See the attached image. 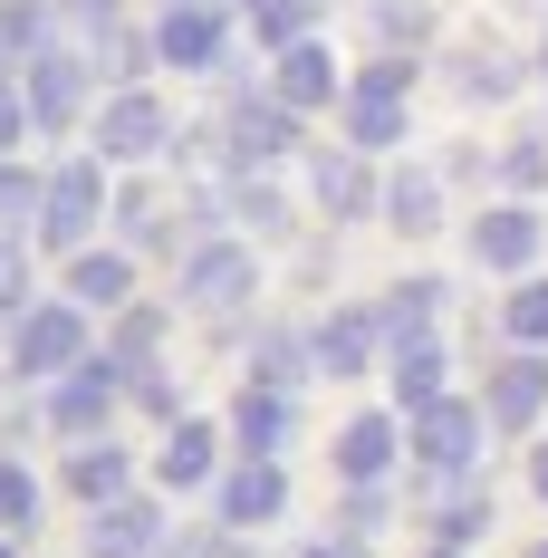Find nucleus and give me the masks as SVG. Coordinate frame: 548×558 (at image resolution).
Wrapping results in <instances>:
<instances>
[{
  "instance_id": "nucleus-37",
  "label": "nucleus",
  "mask_w": 548,
  "mask_h": 558,
  "mask_svg": "<svg viewBox=\"0 0 548 558\" xmlns=\"http://www.w3.org/2000/svg\"><path fill=\"white\" fill-rule=\"evenodd\" d=\"M529 492H539V501H548V444L529 452Z\"/></svg>"
},
{
  "instance_id": "nucleus-21",
  "label": "nucleus",
  "mask_w": 548,
  "mask_h": 558,
  "mask_svg": "<svg viewBox=\"0 0 548 558\" xmlns=\"http://www.w3.org/2000/svg\"><path fill=\"white\" fill-rule=\"evenodd\" d=\"M125 289H135V270H125L115 251H77V270H68V299H77V308H115Z\"/></svg>"
},
{
  "instance_id": "nucleus-14",
  "label": "nucleus",
  "mask_w": 548,
  "mask_h": 558,
  "mask_svg": "<svg viewBox=\"0 0 548 558\" xmlns=\"http://www.w3.org/2000/svg\"><path fill=\"white\" fill-rule=\"evenodd\" d=\"M337 97V58L318 39H289L279 49V107H328Z\"/></svg>"
},
{
  "instance_id": "nucleus-19",
  "label": "nucleus",
  "mask_w": 548,
  "mask_h": 558,
  "mask_svg": "<svg viewBox=\"0 0 548 558\" xmlns=\"http://www.w3.org/2000/svg\"><path fill=\"white\" fill-rule=\"evenodd\" d=\"M394 395H404V404H434V395H442V337L434 328L394 337Z\"/></svg>"
},
{
  "instance_id": "nucleus-17",
  "label": "nucleus",
  "mask_w": 548,
  "mask_h": 558,
  "mask_svg": "<svg viewBox=\"0 0 548 558\" xmlns=\"http://www.w3.org/2000/svg\"><path fill=\"white\" fill-rule=\"evenodd\" d=\"M155 49H165L173 68H212V58H221V10H165Z\"/></svg>"
},
{
  "instance_id": "nucleus-42",
  "label": "nucleus",
  "mask_w": 548,
  "mask_h": 558,
  "mask_svg": "<svg viewBox=\"0 0 548 558\" xmlns=\"http://www.w3.org/2000/svg\"><path fill=\"white\" fill-rule=\"evenodd\" d=\"M529 558H548V539H539V549H529Z\"/></svg>"
},
{
  "instance_id": "nucleus-33",
  "label": "nucleus",
  "mask_w": 548,
  "mask_h": 558,
  "mask_svg": "<svg viewBox=\"0 0 548 558\" xmlns=\"http://www.w3.org/2000/svg\"><path fill=\"white\" fill-rule=\"evenodd\" d=\"M0 318H29V270H20V251H0Z\"/></svg>"
},
{
  "instance_id": "nucleus-32",
  "label": "nucleus",
  "mask_w": 548,
  "mask_h": 558,
  "mask_svg": "<svg viewBox=\"0 0 548 558\" xmlns=\"http://www.w3.org/2000/svg\"><path fill=\"white\" fill-rule=\"evenodd\" d=\"M29 203H49V183H29L20 165H0V222H20Z\"/></svg>"
},
{
  "instance_id": "nucleus-16",
  "label": "nucleus",
  "mask_w": 548,
  "mask_h": 558,
  "mask_svg": "<svg viewBox=\"0 0 548 558\" xmlns=\"http://www.w3.org/2000/svg\"><path fill=\"white\" fill-rule=\"evenodd\" d=\"M231 434H241L251 462H270V452L289 444V395H279V386H251L241 404H231Z\"/></svg>"
},
{
  "instance_id": "nucleus-15",
  "label": "nucleus",
  "mask_w": 548,
  "mask_h": 558,
  "mask_svg": "<svg viewBox=\"0 0 548 558\" xmlns=\"http://www.w3.org/2000/svg\"><path fill=\"white\" fill-rule=\"evenodd\" d=\"M337 472H346L356 492L385 482V472H394V424H385V414H356V424L337 434Z\"/></svg>"
},
{
  "instance_id": "nucleus-25",
  "label": "nucleus",
  "mask_w": 548,
  "mask_h": 558,
  "mask_svg": "<svg viewBox=\"0 0 548 558\" xmlns=\"http://www.w3.org/2000/svg\"><path fill=\"white\" fill-rule=\"evenodd\" d=\"M500 318H510V337H520V347H539V337H548V279H520Z\"/></svg>"
},
{
  "instance_id": "nucleus-39",
  "label": "nucleus",
  "mask_w": 548,
  "mask_h": 558,
  "mask_svg": "<svg viewBox=\"0 0 548 558\" xmlns=\"http://www.w3.org/2000/svg\"><path fill=\"white\" fill-rule=\"evenodd\" d=\"M299 558H356V539H318V549H299Z\"/></svg>"
},
{
  "instance_id": "nucleus-20",
  "label": "nucleus",
  "mask_w": 548,
  "mask_h": 558,
  "mask_svg": "<svg viewBox=\"0 0 548 558\" xmlns=\"http://www.w3.org/2000/svg\"><path fill=\"white\" fill-rule=\"evenodd\" d=\"M212 424H173V444H165V462H155V472H165L173 492H203V482H212Z\"/></svg>"
},
{
  "instance_id": "nucleus-5",
  "label": "nucleus",
  "mask_w": 548,
  "mask_h": 558,
  "mask_svg": "<svg viewBox=\"0 0 548 558\" xmlns=\"http://www.w3.org/2000/svg\"><path fill=\"white\" fill-rule=\"evenodd\" d=\"M482 414H491L500 434H529V424L548 414V356H500L491 404H482Z\"/></svg>"
},
{
  "instance_id": "nucleus-12",
  "label": "nucleus",
  "mask_w": 548,
  "mask_h": 558,
  "mask_svg": "<svg viewBox=\"0 0 548 558\" xmlns=\"http://www.w3.org/2000/svg\"><path fill=\"white\" fill-rule=\"evenodd\" d=\"M279 510H289L279 462H241V472L221 482V520H231V530H260V520H279Z\"/></svg>"
},
{
  "instance_id": "nucleus-7",
  "label": "nucleus",
  "mask_w": 548,
  "mask_h": 558,
  "mask_svg": "<svg viewBox=\"0 0 548 558\" xmlns=\"http://www.w3.org/2000/svg\"><path fill=\"white\" fill-rule=\"evenodd\" d=\"M97 165H68V173H49V203H39V231H49L58 251H77L87 241V222H97Z\"/></svg>"
},
{
  "instance_id": "nucleus-2",
  "label": "nucleus",
  "mask_w": 548,
  "mask_h": 558,
  "mask_svg": "<svg viewBox=\"0 0 548 558\" xmlns=\"http://www.w3.org/2000/svg\"><path fill=\"white\" fill-rule=\"evenodd\" d=\"M482 424H491V414H472V404H452V395L414 404V462H424V472H462V462L482 452Z\"/></svg>"
},
{
  "instance_id": "nucleus-8",
  "label": "nucleus",
  "mask_w": 548,
  "mask_h": 558,
  "mask_svg": "<svg viewBox=\"0 0 548 558\" xmlns=\"http://www.w3.org/2000/svg\"><path fill=\"white\" fill-rule=\"evenodd\" d=\"M472 260H482V270H529V260H539V213H520V203L482 213V222H472Z\"/></svg>"
},
{
  "instance_id": "nucleus-34",
  "label": "nucleus",
  "mask_w": 548,
  "mask_h": 558,
  "mask_svg": "<svg viewBox=\"0 0 548 558\" xmlns=\"http://www.w3.org/2000/svg\"><path fill=\"white\" fill-rule=\"evenodd\" d=\"M299 356H308L299 337H270V347H260V376H270V386H289V376H299Z\"/></svg>"
},
{
  "instance_id": "nucleus-29",
  "label": "nucleus",
  "mask_w": 548,
  "mask_h": 558,
  "mask_svg": "<svg viewBox=\"0 0 548 558\" xmlns=\"http://www.w3.org/2000/svg\"><path fill=\"white\" fill-rule=\"evenodd\" d=\"M155 337H165V318H155V308H125V328H115V366H125V376H145Z\"/></svg>"
},
{
  "instance_id": "nucleus-26",
  "label": "nucleus",
  "mask_w": 548,
  "mask_h": 558,
  "mask_svg": "<svg viewBox=\"0 0 548 558\" xmlns=\"http://www.w3.org/2000/svg\"><path fill=\"white\" fill-rule=\"evenodd\" d=\"M434 299H442L434 279H404V289L385 299V328H394V337H424V318H434Z\"/></svg>"
},
{
  "instance_id": "nucleus-18",
  "label": "nucleus",
  "mask_w": 548,
  "mask_h": 558,
  "mask_svg": "<svg viewBox=\"0 0 548 558\" xmlns=\"http://www.w3.org/2000/svg\"><path fill=\"white\" fill-rule=\"evenodd\" d=\"M68 492H77L87 510L125 501V452H115V444H87V452H68Z\"/></svg>"
},
{
  "instance_id": "nucleus-44",
  "label": "nucleus",
  "mask_w": 548,
  "mask_h": 558,
  "mask_svg": "<svg viewBox=\"0 0 548 558\" xmlns=\"http://www.w3.org/2000/svg\"><path fill=\"white\" fill-rule=\"evenodd\" d=\"M0 558H10V549H0Z\"/></svg>"
},
{
  "instance_id": "nucleus-13",
  "label": "nucleus",
  "mask_w": 548,
  "mask_h": 558,
  "mask_svg": "<svg viewBox=\"0 0 548 558\" xmlns=\"http://www.w3.org/2000/svg\"><path fill=\"white\" fill-rule=\"evenodd\" d=\"M77 97H87V68L68 49H39V68H29V125H68Z\"/></svg>"
},
{
  "instance_id": "nucleus-38",
  "label": "nucleus",
  "mask_w": 548,
  "mask_h": 558,
  "mask_svg": "<svg viewBox=\"0 0 548 558\" xmlns=\"http://www.w3.org/2000/svg\"><path fill=\"white\" fill-rule=\"evenodd\" d=\"M155 558H212V539H183V549H173V539H165V549H155Z\"/></svg>"
},
{
  "instance_id": "nucleus-4",
  "label": "nucleus",
  "mask_w": 548,
  "mask_h": 558,
  "mask_svg": "<svg viewBox=\"0 0 548 558\" xmlns=\"http://www.w3.org/2000/svg\"><path fill=\"white\" fill-rule=\"evenodd\" d=\"M251 251H241V241H203V251H193V260H183V299H193V308H241V299H251Z\"/></svg>"
},
{
  "instance_id": "nucleus-35",
  "label": "nucleus",
  "mask_w": 548,
  "mask_h": 558,
  "mask_svg": "<svg viewBox=\"0 0 548 558\" xmlns=\"http://www.w3.org/2000/svg\"><path fill=\"white\" fill-rule=\"evenodd\" d=\"M20 135H29V97H10V87H0V155H10Z\"/></svg>"
},
{
  "instance_id": "nucleus-24",
  "label": "nucleus",
  "mask_w": 548,
  "mask_h": 558,
  "mask_svg": "<svg viewBox=\"0 0 548 558\" xmlns=\"http://www.w3.org/2000/svg\"><path fill=\"white\" fill-rule=\"evenodd\" d=\"M318 203H328L337 222H346V213H366V203H376V193H366V173L346 165V155H328V165H318Z\"/></svg>"
},
{
  "instance_id": "nucleus-28",
  "label": "nucleus",
  "mask_w": 548,
  "mask_h": 558,
  "mask_svg": "<svg viewBox=\"0 0 548 558\" xmlns=\"http://www.w3.org/2000/svg\"><path fill=\"white\" fill-rule=\"evenodd\" d=\"M251 20H260V39H308V20H318V0H251Z\"/></svg>"
},
{
  "instance_id": "nucleus-22",
  "label": "nucleus",
  "mask_w": 548,
  "mask_h": 558,
  "mask_svg": "<svg viewBox=\"0 0 548 558\" xmlns=\"http://www.w3.org/2000/svg\"><path fill=\"white\" fill-rule=\"evenodd\" d=\"M385 222L394 231H434L442 222V183L434 173H394V183H385Z\"/></svg>"
},
{
  "instance_id": "nucleus-6",
  "label": "nucleus",
  "mask_w": 548,
  "mask_h": 558,
  "mask_svg": "<svg viewBox=\"0 0 548 558\" xmlns=\"http://www.w3.org/2000/svg\"><path fill=\"white\" fill-rule=\"evenodd\" d=\"M165 549V510L155 501H107L87 520V558H155Z\"/></svg>"
},
{
  "instance_id": "nucleus-43",
  "label": "nucleus",
  "mask_w": 548,
  "mask_h": 558,
  "mask_svg": "<svg viewBox=\"0 0 548 558\" xmlns=\"http://www.w3.org/2000/svg\"><path fill=\"white\" fill-rule=\"evenodd\" d=\"M434 558H452V549H434Z\"/></svg>"
},
{
  "instance_id": "nucleus-27",
  "label": "nucleus",
  "mask_w": 548,
  "mask_h": 558,
  "mask_svg": "<svg viewBox=\"0 0 548 558\" xmlns=\"http://www.w3.org/2000/svg\"><path fill=\"white\" fill-rule=\"evenodd\" d=\"M29 520H39V482H29L20 462H0V539H10V530H29Z\"/></svg>"
},
{
  "instance_id": "nucleus-41",
  "label": "nucleus",
  "mask_w": 548,
  "mask_h": 558,
  "mask_svg": "<svg viewBox=\"0 0 548 558\" xmlns=\"http://www.w3.org/2000/svg\"><path fill=\"white\" fill-rule=\"evenodd\" d=\"M173 10H203V0H173Z\"/></svg>"
},
{
  "instance_id": "nucleus-40",
  "label": "nucleus",
  "mask_w": 548,
  "mask_h": 558,
  "mask_svg": "<svg viewBox=\"0 0 548 558\" xmlns=\"http://www.w3.org/2000/svg\"><path fill=\"white\" fill-rule=\"evenodd\" d=\"M68 10H77V20H115V0H68Z\"/></svg>"
},
{
  "instance_id": "nucleus-10",
  "label": "nucleus",
  "mask_w": 548,
  "mask_h": 558,
  "mask_svg": "<svg viewBox=\"0 0 548 558\" xmlns=\"http://www.w3.org/2000/svg\"><path fill=\"white\" fill-rule=\"evenodd\" d=\"M97 145H107V155H155V145H165V107H155L145 87L107 97V116H97Z\"/></svg>"
},
{
  "instance_id": "nucleus-36",
  "label": "nucleus",
  "mask_w": 548,
  "mask_h": 558,
  "mask_svg": "<svg viewBox=\"0 0 548 558\" xmlns=\"http://www.w3.org/2000/svg\"><path fill=\"white\" fill-rule=\"evenodd\" d=\"M241 222H260V231L279 222V193H270V183H241Z\"/></svg>"
},
{
  "instance_id": "nucleus-30",
  "label": "nucleus",
  "mask_w": 548,
  "mask_h": 558,
  "mask_svg": "<svg viewBox=\"0 0 548 558\" xmlns=\"http://www.w3.org/2000/svg\"><path fill=\"white\" fill-rule=\"evenodd\" d=\"M20 49H39V10H29V0H0V68Z\"/></svg>"
},
{
  "instance_id": "nucleus-1",
  "label": "nucleus",
  "mask_w": 548,
  "mask_h": 558,
  "mask_svg": "<svg viewBox=\"0 0 548 558\" xmlns=\"http://www.w3.org/2000/svg\"><path fill=\"white\" fill-rule=\"evenodd\" d=\"M77 356H87V318H77V299L29 308L20 337H10V366H20V376H77Z\"/></svg>"
},
{
  "instance_id": "nucleus-9",
  "label": "nucleus",
  "mask_w": 548,
  "mask_h": 558,
  "mask_svg": "<svg viewBox=\"0 0 548 558\" xmlns=\"http://www.w3.org/2000/svg\"><path fill=\"white\" fill-rule=\"evenodd\" d=\"M376 337H385V308H337L328 328L308 337V356H318L328 376H356V366L376 356Z\"/></svg>"
},
{
  "instance_id": "nucleus-3",
  "label": "nucleus",
  "mask_w": 548,
  "mask_h": 558,
  "mask_svg": "<svg viewBox=\"0 0 548 558\" xmlns=\"http://www.w3.org/2000/svg\"><path fill=\"white\" fill-rule=\"evenodd\" d=\"M404 77H414V68H404V58H385V68H366V77H356V97H346V135H356L366 155L404 135Z\"/></svg>"
},
{
  "instance_id": "nucleus-31",
  "label": "nucleus",
  "mask_w": 548,
  "mask_h": 558,
  "mask_svg": "<svg viewBox=\"0 0 548 558\" xmlns=\"http://www.w3.org/2000/svg\"><path fill=\"white\" fill-rule=\"evenodd\" d=\"M462 87L472 97H510L520 87V58H462Z\"/></svg>"
},
{
  "instance_id": "nucleus-23",
  "label": "nucleus",
  "mask_w": 548,
  "mask_h": 558,
  "mask_svg": "<svg viewBox=\"0 0 548 558\" xmlns=\"http://www.w3.org/2000/svg\"><path fill=\"white\" fill-rule=\"evenodd\" d=\"M231 145H241V155H279V145H289V107H241L231 116Z\"/></svg>"
},
{
  "instance_id": "nucleus-11",
  "label": "nucleus",
  "mask_w": 548,
  "mask_h": 558,
  "mask_svg": "<svg viewBox=\"0 0 548 558\" xmlns=\"http://www.w3.org/2000/svg\"><path fill=\"white\" fill-rule=\"evenodd\" d=\"M107 404H115V366H77V376H58L49 424H58V434H97V424H107Z\"/></svg>"
}]
</instances>
